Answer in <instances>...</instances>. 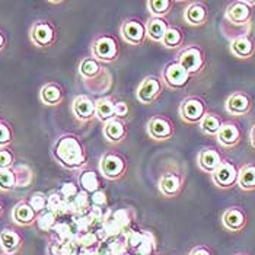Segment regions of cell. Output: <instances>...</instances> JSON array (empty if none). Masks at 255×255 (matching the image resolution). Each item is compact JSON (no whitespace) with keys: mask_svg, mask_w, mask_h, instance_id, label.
<instances>
[{"mask_svg":"<svg viewBox=\"0 0 255 255\" xmlns=\"http://www.w3.org/2000/svg\"><path fill=\"white\" fill-rule=\"evenodd\" d=\"M54 155L59 159L60 163L69 169H78L86 162L85 147L75 136L60 137L54 146Z\"/></svg>","mask_w":255,"mask_h":255,"instance_id":"1","label":"cell"},{"mask_svg":"<svg viewBox=\"0 0 255 255\" xmlns=\"http://www.w3.org/2000/svg\"><path fill=\"white\" fill-rule=\"evenodd\" d=\"M99 171L107 179H111V181L120 179L127 171L126 159L114 152L105 153L99 160Z\"/></svg>","mask_w":255,"mask_h":255,"instance_id":"2","label":"cell"},{"mask_svg":"<svg viewBox=\"0 0 255 255\" xmlns=\"http://www.w3.org/2000/svg\"><path fill=\"white\" fill-rule=\"evenodd\" d=\"M118 44L111 35H101L92 45V56L99 63H113L118 59Z\"/></svg>","mask_w":255,"mask_h":255,"instance_id":"3","label":"cell"},{"mask_svg":"<svg viewBox=\"0 0 255 255\" xmlns=\"http://www.w3.org/2000/svg\"><path fill=\"white\" fill-rule=\"evenodd\" d=\"M160 78L163 80L165 86H168L171 89H182L184 86L188 85L191 75L178 61H171L162 70Z\"/></svg>","mask_w":255,"mask_h":255,"instance_id":"4","label":"cell"},{"mask_svg":"<svg viewBox=\"0 0 255 255\" xmlns=\"http://www.w3.org/2000/svg\"><path fill=\"white\" fill-rule=\"evenodd\" d=\"M207 114V107L204 101L197 97L185 98L179 107V117L188 124H200V121Z\"/></svg>","mask_w":255,"mask_h":255,"instance_id":"5","label":"cell"},{"mask_svg":"<svg viewBox=\"0 0 255 255\" xmlns=\"http://www.w3.org/2000/svg\"><path fill=\"white\" fill-rule=\"evenodd\" d=\"M177 61L193 76L198 73L206 63V56L204 51L197 47V45H190L187 48H184L179 54H178Z\"/></svg>","mask_w":255,"mask_h":255,"instance_id":"6","label":"cell"},{"mask_svg":"<svg viewBox=\"0 0 255 255\" xmlns=\"http://www.w3.org/2000/svg\"><path fill=\"white\" fill-rule=\"evenodd\" d=\"M238 177H239V169L234 162L223 159L220 166L212 174V179L217 188L222 190H229L232 187L238 185Z\"/></svg>","mask_w":255,"mask_h":255,"instance_id":"7","label":"cell"},{"mask_svg":"<svg viewBox=\"0 0 255 255\" xmlns=\"http://www.w3.org/2000/svg\"><path fill=\"white\" fill-rule=\"evenodd\" d=\"M251 19H253V7L248 6L247 0L232 1L225 12V22L235 26H248L251 23Z\"/></svg>","mask_w":255,"mask_h":255,"instance_id":"8","label":"cell"},{"mask_svg":"<svg viewBox=\"0 0 255 255\" xmlns=\"http://www.w3.org/2000/svg\"><path fill=\"white\" fill-rule=\"evenodd\" d=\"M163 86H165V83H163L162 78H159V76H147L146 79H143L141 83L138 85L136 97H137V99L141 104L150 105V104H153L160 97Z\"/></svg>","mask_w":255,"mask_h":255,"instance_id":"9","label":"cell"},{"mask_svg":"<svg viewBox=\"0 0 255 255\" xmlns=\"http://www.w3.org/2000/svg\"><path fill=\"white\" fill-rule=\"evenodd\" d=\"M147 134L153 140L157 141H165V140H169V138L174 137L175 134V128H174V124L169 118L166 117H152L147 121Z\"/></svg>","mask_w":255,"mask_h":255,"instance_id":"10","label":"cell"},{"mask_svg":"<svg viewBox=\"0 0 255 255\" xmlns=\"http://www.w3.org/2000/svg\"><path fill=\"white\" fill-rule=\"evenodd\" d=\"M225 108L228 114L235 116V117L248 116L253 110V98L247 92H234L226 99Z\"/></svg>","mask_w":255,"mask_h":255,"instance_id":"11","label":"cell"},{"mask_svg":"<svg viewBox=\"0 0 255 255\" xmlns=\"http://www.w3.org/2000/svg\"><path fill=\"white\" fill-rule=\"evenodd\" d=\"M247 215L241 207H229L222 215V225L229 232H241L247 226Z\"/></svg>","mask_w":255,"mask_h":255,"instance_id":"12","label":"cell"},{"mask_svg":"<svg viewBox=\"0 0 255 255\" xmlns=\"http://www.w3.org/2000/svg\"><path fill=\"white\" fill-rule=\"evenodd\" d=\"M121 37L131 45H141L147 37L146 26L137 20H127L121 25Z\"/></svg>","mask_w":255,"mask_h":255,"instance_id":"13","label":"cell"},{"mask_svg":"<svg viewBox=\"0 0 255 255\" xmlns=\"http://www.w3.org/2000/svg\"><path fill=\"white\" fill-rule=\"evenodd\" d=\"M216 138L219 144L223 146L225 149H234L241 141V130H239L238 124L232 123V121H226L220 127Z\"/></svg>","mask_w":255,"mask_h":255,"instance_id":"14","label":"cell"},{"mask_svg":"<svg viewBox=\"0 0 255 255\" xmlns=\"http://www.w3.org/2000/svg\"><path fill=\"white\" fill-rule=\"evenodd\" d=\"M73 114L80 121H91L97 117V101L80 95L73 102Z\"/></svg>","mask_w":255,"mask_h":255,"instance_id":"15","label":"cell"},{"mask_svg":"<svg viewBox=\"0 0 255 255\" xmlns=\"http://www.w3.org/2000/svg\"><path fill=\"white\" fill-rule=\"evenodd\" d=\"M197 162H198V166L203 172L213 174L220 166V163L223 162V157H222L219 150L213 149V147H207V149L200 150V153L197 156Z\"/></svg>","mask_w":255,"mask_h":255,"instance_id":"16","label":"cell"},{"mask_svg":"<svg viewBox=\"0 0 255 255\" xmlns=\"http://www.w3.org/2000/svg\"><path fill=\"white\" fill-rule=\"evenodd\" d=\"M182 177L178 172H165L159 179V191L165 197H177L182 188Z\"/></svg>","mask_w":255,"mask_h":255,"instance_id":"17","label":"cell"},{"mask_svg":"<svg viewBox=\"0 0 255 255\" xmlns=\"http://www.w3.org/2000/svg\"><path fill=\"white\" fill-rule=\"evenodd\" d=\"M207 18H209V10L203 1H191L184 10V19L191 26L204 25Z\"/></svg>","mask_w":255,"mask_h":255,"instance_id":"18","label":"cell"},{"mask_svg":"<svg viewBox=\"0 0 255 255\" xmlns=\"http://www.w3.org/2000/svg\"><path fill=\"white\" fill-rule=\"evenodd\" d=\"M231 53L238 59H250L255 53V44L250 35H242L231 41Z\"/></svg>","mask_w":255,"mask_h":255,"instance_id":"19","label":"cell"},{"mask_svg":"<svg viewBox=\"0 0 255 255\" xmlns=\"http://www.w3.org/2000/svg\"><path fill=\"white\" fill-rule=\"evenodd\" d=\"M31 39L38 47H47L54 39V29L47 22H37L31 29Z\"/></svg>","mask_w":255,"mask_h":255,"instance_id":"20","label":"cell"},{"mask_svg":"<svg viewBox=\"0 0 255 255\" xmlns=\"http://www.w3.org/2000/svg\"><path fill=\"white\" fill-rule=\"evenodd\" d=\"M104 136H105V138L110 143H114V144L123 141L126 138V136H127V130H126L124 121L114 118V120L105 123L104 124Z\"/></svg>","mask_w":255,"mask_h":255,"instance_id":"21","label":"cell"},{"mask_svg":"<svg viewBox=\"0 0 255 255\" xmlns=\"http://www.w3.org/2000/svg\"><path fill=\"white\" fill-rule=\"evenodd\" d=\"M169 26L171 25H169V22H166V19H163V18H153L152 16L150 19L147 20V23H146V35L152 41L162 44L163 37H165V34H166Z\"/></svg>","mask_w":255,"mask_h":255,"instance_id":"22","label":"cell"},{"mask_svg":"<svg viewBox=\"0 0 255 255\" xmlns=\"http://www.w3.org/2000/svg\"><path fill=\"white\" fill-rule=\"evenodd\" d=\"M12 217L20 226H29L34 222H37V217L38 216H37V212L29 206V203L22 201V203L15 206Z\"/></svg>","mask_w":255,"mask_h":255,"instance_id":"23","label":"cell"},{"mask_svg":"<svg viewBox=\"0 0 255 255\" xmlns=\"http://www.w3.org/2000/svg\"><path fill=\"white\" fill-rule=\"evenodd\" d=\"M22 245V238L18 232L12 229H3L0 234V247L3 253L7 255H13Z\"/></svg>","mask_w":255,"mask_h":255,"instance_id":"24","label":"cell"},{"mask_svg":"<svg viewBox=\"0 0 255 255\" xmlns=\"http://www.w3.org/2000/svg\"><path fill=\"white\" fill-rule=\"evenodd\" d=\"M238 187L242 191H255V163H247L239 168Z\"/></svg>","mask_w":255,"mask_h":255,"instance_id":"25","label":"cell"},{"mask_svg":"<svg viewBox=\"0 0 255 255\" xmlns=\"http://www.w3.org/2000/svg\"><path fill=\"white\" fill-rule=\"evenodd\" d=\"M114 104H116V101H113L110 97H104L97 101V118L99 121H102L105 124L116 118Z\"/></svg>","mask_w":255,"mask_h":255,"instance_id":"26","label":"cell"},{"mask_svg":"<svg viewBox=\"0 0 255 255\" xmlns=\"http://www.w3.org/2000/svg\"><path fill=\"white\" fill-rule=\"evenodd\" d=\"M79 185L88 194H94L99 190H102L98 174L94 171H83L79 177Z\"/></svg>","mask_w":255,"mask_h":255,"instance_id":"27","label":"cell"},{"mask_svg":"<svg viewBox=\"0 0 255 255\" xmlns=\"http://www.w3.org/2000/svg\"><path fill=\"white\" fill-rule=\"evenodd\" d=\"M222 126H223V120L215 113H207L200 121V130L207 136H217Z\"/></svg>","mask_w":255,"mask_h":255,"instance_id":"28","label":"cell"},{"mask_svg":"<svg viewBox=\"0 0 255 255\" xmlns=\"http://www.w3.org/2000/svg\"><path fill=\"white\" fill-rule=\"evenodd\" d=\"M102 69H104L102 64L97 59H94V57L85 59L80 63V66H79V72H80V75L85 79L97 78L99 73H102Z\"/></svg>","mask_w":255,"mask_h":255,"instance_id":"29","label":"cell"},{"mask_svg":"<svg viewBox=\"0 0 255 255\" xmlns=\"http://www.w3.org/2000/svg\"><path fill=\"white\" fill-rule=\"evenodd\" d=\"M61 89H60L57 85H45L42 89H41V101L47 105H56L61 101Z\"/></svg>","mask_w":255,"mask_h":255,"instance_id":"30","label":"cell"},{"mask_svg":"<svg viewBox=\"0 0 255 255\" xmlns=\"http://www.w3.org/2000/svg\"><path fill=\"white\" fill-rule=\"evenodd\" d=\"M146 4L153 18H163L165 15L169 13L172 1L171 0H150Z\"/></svg>","mask_w":255,"mask_h":255,"instance_id":"31","label":"cell"},{"mask_svg":"<svg viewBox=\"0 0 255 255\" xmlns=\"http://www.w3.org/2000/svg\"><path fill=\"white\" fill-rule=\"evenodd\" d=\"M184 41V35H182V31L177 28V26H169L162 44L166 47V48H179L181 44Z\"/></svg>","mask_w":255,"mask_h":255,"instance_id":"32","label":"cell"},{"mask_svg":"<svg viewBox=\"0 0 255 255\" xmlns=\"http://www.w3.org/2000/svg\"><path fill=\"white\" fill-rule=\"evenodd\" d=\"M37 226L39 228V231L42 232H48V231H53L54 226L57 225V215L53 213L51 210H45L42 212L38 217H37Z\"/></svg>","mask_w":255,"mask_h":255,"instance_id":"33","label":"cell"},{"mask_svg":"<svg viewBox=\"0 0 255 255\" xmlns=\"http://www.w3.org/2000/svg\"><path fill=\"white\" fill-rule=\"evenodd\" d=\"M18 187V178L13 169H1L0 171V190L7 191Z\"/></svg>","mask_w":255,"mask_h":255,"instance_id":"34","label":"cell"},{"mask_svg":"<svg viewBox=\"0 0 255 255\" xmlns=\"http://www.w3.org/2000/svg\"><path fill=\"white\" fill-rule=\"evenodd\" d=\"M47 201H48V197H45L42 193H35L31 196L28 203L37 213H42L47 209Z\"/></svg>","mask_w":255,"mask_h":255,"instance_id":"35","label":"cell"},{"mask_svg":"<svg viewBox=\"0 0 255 255\" xmlns=\"http://www.w3.org/2000/svg\"><path fill=\"white\" fill-rule=\"evenodd\" d=\"M98 244V235L94 232H85L83 235L78 239V247L83 250H89Z\"/></svg>","mask_w":255,"mask_h":255,"instance_id":"36","label":"cell"},{"mask_svg":"<svg viewBox=\"0 0 255 255\" xmlns=\"http://www.w3.org/2000/svg\"><path fill=\"white\" fill-rule=\"evenodd\" d=\"M79 190L78 185L75 184V182H64L63 185H61V188H60V196L63 197L64 200H72L73 197L78 194Z\"/></svg>","mask_w":255,"mask_h":255,"instance_id":"37","label":"cell"},{"mask_svg":"<svg viewBox=\"0 0 255 255\" xmlns=\"http://www.w3.org/2000/svg\"><path fill=\"white\" fill-rule=\"evenodd\" d=\"M107 201H108V198H107V193L104 190H99L97 193L91 194V204L95 206V207L104 209L107 206Z\"/></svg>","mask_w":255,"mask_h":255,"instance_id":"38","label":"cell"},{"mask_svg":"<svg viewBox=\"0 0 255 255\" xmlns=\"http://www.w3.org/2000/svg\"><path fill=\"white\" fill-rule=\"evenodd\" d=\"M114 111H116V118L123 121L124 118H127V116H128L130 108H128L127 102H124V101H116V104H114Z\"/></svg>","mask_w":255,"mask_h":255,"instance_id":"39","label":"cell"},{"mask_svg":"<svg viewBox=\"0 0 255 255\" xmlns=\"http://www.w3.org/2000/svg\"><path fill=\"white\" fill-rule=\"evenodd\" d=\"M13 163V156L7 149H0V171L1 169H10Z\"/></svg>","mask_w":255,"mask_h":255,"instance_id":"40","label":"cell"},{"mask_svg":"<svg viewBox=\"0 0 255 255\" xmlns=\"http://www.w3.org/2000/svg\"><path fill=\"white\" fill-rule=\"evenodd\" d=\"M10 138H12V131H10V128H9L6 124L0 123V146L9 143Z\"/></svg>","mask_w":255,"mask_h":255,"instance_id":"41","label":"cell"},{"mask_svg":"<svg viewBox=\"0 0 255 255\" xmlns=\"http://www.w3.org/2000/svg\"><path fill=\"white\" fill-rule=\"evenodd\" d=\"M188 255H213L207 247H196Z\"/></svg>","mask_w":255,"mask_h":255,"instance_id":"42","label":"cell"},{"mask_svg":"<svg viewBox=\"0 0 255 255\" xmlns=\"http://www.w3.org/2000/svg\"><path fill=\"white\" fill-rule=\"evenodd\" d=\"M250 141H251V146L255 149V124L251 128V133H250Z\"/></svg>","mask_w":255,"mask_h":255,"instance_id":"43","label":"cell"},{"mask_svg":"<svg viewBox=\"0 0 255 255\" xmlns=\"http://www.w3.org/2000/svg\"><path fill=\"white\" fill-rule=\"evenodd\" d=\"M3 47H4V38H3V35L0 34V50H1Z\"/></svg>","mask_w":255,"mask_h":255,"instance_id":"44","label":"cell"},{"mask_svg":"<svg viewBox=\"0 0 255 255\" xmlns=\"http://www.w3.org/2000/svg\"><path fill=\"white\" fill-rule=\"evenodd\" d=\"M1 213H3V209H1V204H0V216H1Z\"/></svg>","mask_w":255,"mask_h":255,"instance_id":"45","label":"cell"},{"mask_svg":"<svg viewBox=\"0 0 255 255\" xmlns=\"http://www.w3.org/2000/svg\"><path fill=\"white\" fill-rule=\"evenodd\" d=\"M236 255H247V254H236Z\"/></svg>","mask_w":255,"mask_h":255,"instance_id":"46","label":"cell"},{"mask_svg":"<svg viewBox=\"0 0 255 255\" xmlns=\"http://www.w3.org/2000/svg\"><path fill=\"white\" fill-rule=\"evenodd\" d=\"M4 255H7V254H4Z\"/></svg>","mask_w":255,"mask_h":255,"instance_id":"47","label":"cell"}]
</instances>
